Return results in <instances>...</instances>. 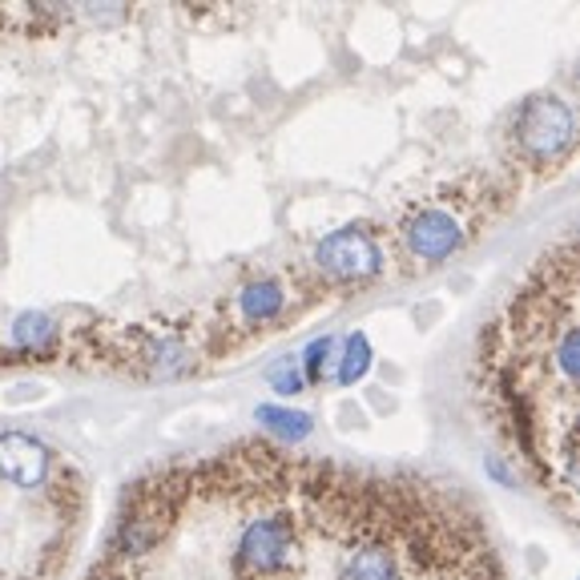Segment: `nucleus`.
Instances as JSON below:
<instances>
[{"mask_svg":"<svg viewBox=\"0 0 580 580\" xmlns=\"http://www.w3.org/2000/svg\"><path fill=\"white\" fill-rule=\"evenodd\" d=\"M463 230L448 210H420L403 222V246L420 263H444L448 254L460 251Z\"/></svg>","mask_w":580,"mask_h":580,"instance_id":"20e7f679","label":"nucleus"},{"mask_svg":"<svg viewBox=\"0 0 580 580\" xmlns=\"http://www.w3.org/2000/svg\"><path fill=\"white\" fill-rule=\"evenodd\" d=\"M49 468H53V456L45 444L16 432L0 435V480H9L16 488H40Z\"/></svg>","mask_w":580,"mask_h":580,"instance_id":"39448f33","label":"nucleus"},{"mask_svg":"<svg viewBox=\"0 0 580 580\" xmlns=\"http://www.w3.org/2000/svg\"><path fill=\"white\" fill-rule=\"evenodd\" d=\"M258 420L278 435H290V439H299V435L311 432V415L303 411H282V408H258Z\"/></svg>","mask_w":580,"mask_h":580,"instance_id":"1a4fd4ad","label":"nucleus"},{"mask_svg":"<svg viewBox=\"0 0 580 580\" xmlns=\"http://www.w3.org/2000/svg\"><path fill=\"white\" fill-rule=\"evenodd\" d=\"M572 133H577L572 109L553 93L528 97L512 121V137L528 161H556L572 145Z\"/></svg>","mask_w":580,"mask_h":580,"instance_id":"f257e3e1","label":"nucleus"},{"mask_svg":"<svg viewBox=\"0 0 580 580\" xmlns=\"http://www.w3.org/2000/svg\"><path fill=\"white\" fill-rule=\"evenodd\" d=\"M13 339L16 347H25V351H40V347H49L57 339V323L49 315H21L13 327Z\"/></svg>","mask_w":580,"mask_h":580,"instance_id":"6e6552de","label":"nucleus"},{"mask_svg":"<svg viewBox=\"0 0 580 580\" xmlns=\"http://www.w3.org/2000/svg\"><path fill=\"white\" fill-rule=\"evenodd\" d=\"M343 580H403V572H399V560L387 544H363L347 560Z\"/></svg>","mask_w":580,"mask_h":580,"instance_id":"0eeeda50","label":"nucleus"},{"mask_svg":"<svg viewBox=\"0 0 580 580\" xmlns=\"http://www.w3.org/2000/svg\"><path fill=\"white\" fill-rule=\"evenodd\" d=\"M315 266L335 282H363L383 270V251L363 226H343L315 246Z\"/></svg>","mask_w":580,"mask_h":580,"instance_id":"7ed1b4c3","label":"nucleus"},{"mask_svg":"<svg viewBox=\"0 0 580 580\" xmlns=\"http://www.w3.org/2000/svg\"><path fill=\"white\" fill-rule=\"evenodd\" d=\"M294 560H299V536H294L290 516H263L242 532L234 553V572L242 580H266L282 577Z\"/></svg>","mask_w":580,"mask_h":580,"instance_id":"f03ea898","label":"nucleus"},{"mask_svg":"<svg viewBox=\"0 0 580 580\" xmlns=\"http://www.w3.org/2000/svg\"><path fill=\"white\" fill-rule=\"evenodd\" d=\"M282 306H287V287L278 278H258L238 294V315L246 323H270L282 315Z\"/></svg>","mask_w":580,"mask_h":580,"instance_id":"423d86ee","label":"nucleus"},{"mask_svg":"<svg viewBox=\"0 0 580 580\" xmlns=\"http://www.w3.org/2000/svg\"><path fill=\"white\" fill-rule=\"evenodd\" d=\"M303 371H299V363H290V359H282L278 367H270V387H275L278 396H299L303 391Z\"/></svg>","mask_w":580,"mask_h":580,"instance_id":"f8f14e48","label":"nucleus"},{"mask_svg":"<svg viewBox=\"0 0 580 580\" xmlns=\"http://www.w3.org/2000/svg\"><path fill=\"white\" fill-rule=\"evenodd\" d=\"M330 351H335V339L330 335H323V339H315V343L306 347L303 351V379H323V371H327V363H330Z\"/></svg>","mask_w":580,"mask_h":580,"instance_id":"9b49d317","label":"nucleus"},{"mask_svg":"<svg viewBox=\"0 0 580 580\" xmlns=\"http://www.w3.org/2000/svg\"><path fill=\"white\" fill-rule=\"evenodd\" d=\"M371 367V347H367V335H351L347 339V351H343V371H339V383H355L363 379Z\"/></svg>","mask_w":580,"mask_h":580,"instance_id":"9d476101","label":"nucleus"}]
</instances>
